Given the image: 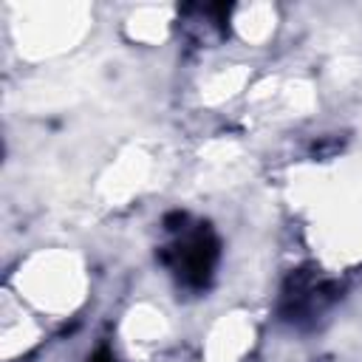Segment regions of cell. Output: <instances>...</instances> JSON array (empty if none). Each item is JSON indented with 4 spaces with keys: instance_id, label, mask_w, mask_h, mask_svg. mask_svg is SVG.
<instances>
[{
    "instance_id": "cell-3",
    "label": "cell",
    "mask_w": 362,
    "mask_h": 362,
    "mask_svg": "<svg viewBox=\"0 0 362 362\" xmlns=\"http://www.w3.org/2000/svg\"><path fill=\"white\" fill-rule=\"evenodd\" d=\"M88 362H116V359H113V354H110L107 348H99V351H96V354L88 359Z\"/></svg>"
},
{
    "instance_id": "cell-2",
    "label": "cell",
    "mask_w": 362,
    "mask_h": 362,
    "mask_svg": "<svg viewBox=\"0 0 362 362\" xmlns=\"http://www.w3.org/2000/svg\"><path fill=\"white\" fill-rule=\"evenodd\" d=\"M339 288L328 280H320L314 269H297L288 274L286 288H283V317L286 320H303L317 311H322Z\"/></svg>"
},
{
    "instance_id": "cell-1",
    "label": "cell",
    "mask_w": 362,
    "mask_h": 362,
    "mask_svg": "<svg viewBox=\"0 0 362 362\" xmlns=\"http://www.w3.org/2000/svg\"><path fill=\"white\" fill-rule=\"evenodd\" d=\"M178 232L181 235L170 246H164L158 255L173 269V274L178 277L181 286L204 288L212 280V272H215V263L221 255V243L206 223L181 226Z\"/></svg>"
}]
</instances>
